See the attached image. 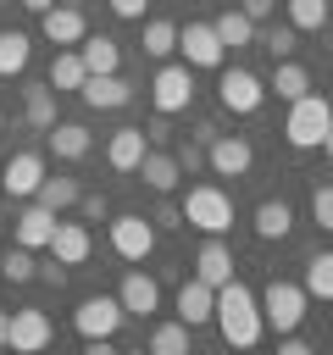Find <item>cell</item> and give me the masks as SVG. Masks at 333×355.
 I'll list each match as a JSON object with an SVG mask.
<instances>
[{
  "mask_svg": "<svg viewBox=\"0 0 333 355\" xmlns=\"http://www.w3.org/2000/svg\"><path fill=\"white\" fill-rule=\"evenodd\" d=\"M211 322L222 327V338H228L233 349L261 344V327H266V322H261V300H255L244 283H233V277L216 288V316H211Z\"/></svg>",
  "mask_w": 333,
  "mask_h": 355,
  "instance_id": "1",
  "label": "cell"
},
{
  "mask_svg": "<svg viewBox=\"0 0 333 355\" xmlns=\"http://www.w3.org/2000/svg\"><path fill=\"white\" fill-rule=\"evenodd\" d=\"M178 211H183V222L200 227V233H228V227H233V200H228L216 183H194Z\"/></svg>",
  "mask_w": 333,
  "mask_h": 355,
  "instance_id": "2",
  "label": "cell"
},
{
  "mask_svg": "<svg viewBox=\"0 0 333 355\" xmlns=\"http://www.w3.org/2000/svg\"><path fill=\"white\" fill-rule=\"evenodd\" d=\"M327 122H333V105H327L322 94H300V100H289V122H283V133H289L294 150H311V144H322Z\"/></svg>",
  "mask_w": 333,
  "mask_h": 355,
  "instance_id": "3",
  "label": "cell"
},
{
  "mask_svg": "<svg viewBox=\"0 0 333 355\" xmlns=\"http://www.w3.org/2000/svg\"><path fill=\"white\" fill-rule=\"evenodd\" d=\"M261 322H266L272 333H294V327L305 322V288H300V283L272 277V283H266V294H261Z\"/></svg>",
  "mask_w": 333,
  "mask_h": 355,
  "instance_id": "4",
  "label": "cell"
},
{
  "mask_svg": "<svg viewBox=\"0 0 333 355\" xmlns=\"http://www.w3.org/2000/svg\"><path fill=\"white\" fill-rule=\"evenodd\" d=\"M150 100H155L161 116L189 111V100H194V67H189V61H166V67L155 72V83H150Z\"/></svg>",
  "mask_w": 333,
  "mask_h": 355,
  "instance_id": "5",
  "label": "cell"
},
{
  "mask_svg": "<svg viewBox=\"0 0 333 355\" xmlns=\"http://www.w3.org/2000/svg\"><path fill=\"white\" fill-rule=\"evenodd\" d=\"M216 100H222V111H233V116H255L261 100H266V83H261L250 67H228V72L216 78Z\"/></svg>",
  "mask_w": 333,
  "mask_h": 355,
  "instance_id": "6",
  "label": "cell"
},
{
  "mask_svg": "<svg viewBox=\"0 0 333 355\" xmlns=\"http://www.w3.org/2000/svg\"><path fill=\"white\" fill-rule=\"evenodd\" d=\"M122 300L117 294H89L78 311H72V327H78V338H117V327H122Z\"/></svg>",
  "mask_w": 333,
  "mask_h": 355,
  "instance_id": "7",
  "label": "cell"
},
{
  "mask_svg": "<svg viewBox=\"0 0 333 355\" xmlns=\"http://www.w3.org/2000/svg\"><path fill=\"white\" fill-rule=\"evenodd\" d=\"M205 161H211L216 178H244V172L255 166V150H250V139H239V133H216V139L205 144Z\"/></svg>",
  "mask_w": 333,
  "mask_h": 355,
  "instance_id": "8",
  "label": "cell"
},
{
  "mask_svg": "<svg viewBox=\"0 0 333 355\" xmlns=\"http://www.w3.org/2000/svg\"><path fill=\"white\" fill-rule=\"evenodd\" d=\"M111 250H117L122 261H144V255L155 250V227H150L139 211H122V216L111 222Z\"/></svg>",
  "mask_w": 333,
  "mask_h": 355,
  "instance_id": "9",
  "label": "cell"
},
{
  "mask_svg": "<svg viewBox=\"0 0 333 355\" xmlns=\"http://www.w3.org/2000/svg\"><path fill=\"white\" fill-rule=\"evenodd\" d=\"M178 50H183L189 67H222V55H228L211 22H189V28H178Z\"/></svg>",
  "mask_w": 333,
  "mask_h": 355,
  "instance_id": "10",
  "label": "cell"
},
{
  "mask_svg": "<svg viewBox=\"0 0 333 355\" xmlns=\"http://www.w3.org/2000/svg\"><path fill=\"white\" fill-rule=\"evenodd\" d=\"M50 338H56V327H50V316H44V311H33V305L11 311V344H6V349L33 355V349H50Z\"/></svg>",
  "mask_w": 333,
  "mask_h": 355,
  "instance_id": "11",
  "label": "cell"
},
{
  "mask_svg": "<svg viewBox=\"0 0 333 355\" xmlns=\"http://www.w3.org/2000/svg\"><path fill=\"white\" fill-rule=\"evenodd\" d=\"M78 94H83V105H89V111H122V105L133 100V89H128L117 72H89Z\"/></svg>",
  "mask_w": 333,
  "mask_h": 355,
  "instance_id": "12",
  "label": "cell"
},
{
  "mask_svg": "<svg viewBox=\"0 0 333 355\" xmlns=\"http://www.w3.org/2000/svg\"><path fill=\"white\" fill-rule=\"evenodd\" d=\"M61 266H83L89 261V250H94V239H89V227L83 222H61L56 216V233H50V244H44Z\"/></svg>",
  "mask_w": 333,
  "mask_h": 355,
  "instance_id": "13",
  "label": "cell"
},
{
  "mask_svg": "<svg viewBox=\"0 0 333 355\" xmlns=\"http://www.w3.org/2000/svg\"><path fill=\"white\" fill-rule=\"evenodd\" d=\"M216 316V288L205 283V277H189L183 288H178V322L183 327H205Z\"/></svg>",
  "mask_w": 333,
  "mask_h": 355,
  "instance_id": "14",
  "label": "cell"
},
{
  "mask_svg": "<svg viewBox=\"0 0 333 355\" xmlns=\"http://www.w3.org/2000/svg\"><path fill=\"white\" fill-rule=\"evenodd\" d=\"M194 277H205L211 288H222V283L233 277V250L222 244V233H205V244H200V255H194Z\"/></svg>",
  "mask_w": 333,
  "mask_h": 355,
  "instance_id": "15",
  "label": "cell"
},
{
  "mask_svg": "<svg viewBox=\"0 0 333 355\" xmlns=\"http://www.w3.org/2000/svg\"><path fill=\"white\" fill-rule=\"evenodd\" d=\"M117 300H122L128 316H155V311H161V288H155V277H144V272H128L122 288H117Z\"/></svg>",
  "mask_w": 333,
  "mask_h": 355,
  "instance_id": "16",
  "label": "cell"
},
{
  "mask_svg": "<svg viewBox=\"0 0 333 355\" xmlns=\"http://www.w3.org/2000/svg\"><path fill=\"white\" fill-rule=\"evenodd\" d=\"M144 150H150L144 128H117V133H111V144H105V161H111L117 172H139Z\"/></svg>",
  "mask_w": 333,
  "mask_h": 355,
  "instance_id": "17",
  "label": "cell"
},
{
  "mask_svg": "<svg viewBox=\"0 0 333 355\" xmlns=\"http://www.w3.org/2000/svg\"><path fill=\"white\" fill-rule=\"evenodd\" d=\"M39 178H44V155H33V150H22V155H11L6 161V172H0V183H6V194H33L39 189Z\"/></svg>",
  "mask_w": 333,
  "mask_h": 355,
  "instance_id": "18",
  "label": "cell"
},
{
  "mask_svg": "<svg viewBox=\"0 0 333 355\" xmlns=\"http://www.w3.org/2000/svg\"><path fill=\"white\" fill-rule=\"evenodd\" d=\"M39 28H44V39L50 44H78L89 28H83V11H72V6H50V11H39Z\"/></svg>",
  "mask_w": 333,
  "mask_h": 355,
  "instance_id": "19",
  "label": "cell"
},
{
  "mask_svg": "<svg viewBox=\"0 0 333 355\" xmlns=\"http://www.w3.org/2000/svg\"><path fill=\"white\" fill-rule=\"evenodd\" d=\"M50 233H56V211H50V205H28V211L17 216V244H22V250H44Z\"/></svg>",
  "mask_w": 333,
  "mask_h": 355,
  "instance_id": "20",
  "label": "cell"
},
{
  "mask_svg": "<svg viewBox=\"0 0 333 355\" xmlns=\"http://www.w3.org/2000/svg\"><path fill=\"white\" fill-rule=\"evenodd\" d=\"M139 172H144V183H150L155 194H172V189H178V178H183V166H178V155H166V150H144V161H139Z\"/></svg>",
  "mask_w": 333,
  "mask_h": 355,
  "instance_id": "21",
  "label": "cell"
},
{
  "mask_svg": "<svg viewBox=\"0 0 333 355\" xmlns=\"http://www.w3.org/2000/svg\"><path fill=\"white\" fill-rule=\"evenodd\" d=\"M78 55H83L89 72H117V67H122V44L105 39V33H94V39L83 33V39H78Z\"/></svg>",
  "mask_w": 333,
  "mask_h": 355,
  "instance_id": "22",
  "label": "cell"
},
{
  "mask_svg": "<svg viewBox=\"0 0 333 355\" xmlns=\"http://www.w3.org/2000/svg\"><path fill=\"white\" fill-rule=\"evenodd\" d=\"M44 133H50L56 161H83V155H89V128H78V122H50Z\"/></svg>",
  "mask_w": 333,
  "mask_h": 355,
  "instance_id": "23",
  "label": "cell"
},
{
  "mask_svg": "<svg viewBox=\"0 0 333 355\" xmlns=\"http://www.w3.org/2000/svg\"><path fill=\"white\" fill-rule=\"evenodd\" d=\"M83 78H89V67H83V55L78 50H56V61H50V72H44V83L61 94V89H83Z\"/></svg>",
  "mask_w": 333,
  "mask_h": 355,
  "instance_id": "24",
  "label": "cell"
},
{
  "mask_svg": "<svg viewBox=\"0 0 333 355\" xmlns=\"http://www.w3.org/2000/svg\"><path fill=\"white\" fill-rule=\"evenodd\" d=\"M289 227H294L289 200H261V205H255V233H261V239H289Z\"/></svg>",
  "mask_w": 333,
  "mask_h": 355,
  "instance_id": "25",
  "label": "cell"
},
{
  "mask_svg": "<svg viewBox=\"0 0 333 355\" xmlns=\"http://www.w3.org/2000/svg\"><path fill=\"white\" fill-rule=\"evenodd\" d=\"M305 300H333V250H316L305 261Z\"/></svg>",
  "mask_w": 333,
  "mask_h": 355,
  "instance_id": "26",
  "label": "cell"
},
{
  "mask_svg": "<svg viewBox=\"0 0 333 355\" xmlns=\"http://www.w3.org/2000/svg\"><path fill=\"white\" fill-rule=\"evenodd\" d=\"M272 89H278V100H300V94H311V72L283 55V61L272 67Z\"/></svg>",
  "mask_w": 333,
  "mask_h": 355,
  "instance_id": "27",
  "label": "cell"
},
{
  "mask_svg": "<svg viewBox=\"0 0 333 355\" xmlns=\"http://www.w3.org/2000/svg\"><path fill=\"white\" fill-rule=\"evenodd\" d=\"M211 28H216V39H222V50H244V44L255 39V22H250L244 11H222V17L211 22Z\"/></svg>",
  "mask_w": 333,
  "mask_h": 355,
  "instance_id": "28",
  "label": "cell"
},
{
  "mask_svg": "<svg viewBox=\"0 0 333 355\" xmlns=\"http://www.w3.org/2000/svg\"><path fill=\"white\" fill-rule=\"evenodd\" d=\"M294 33H322L327 28V0H283Z\"/></svg>",
  "mask_w": 333,
  "mask_h": 355,
  "instance_id": "29",
  "label": "cell"
},
{
  "mask_svg": "<svg viewBox=\"0 0 333 355\" xmlns=\"http://www.w3.org/2000/svg\"><path fill=\"white\" fill-rule=\"evenodd\" d=\"M78 183L72 178H39V189H33V200L39 205H50V211H67V205H78Z\"/></svg>",
  "mask_w": 333,
  "mask_h": 355,
  "instance_id": "30",
  "label": "cell"
},
{
  "mask_svg": "<svg viewBox=\"0 0 333 355\" xmlns=\"http://www.w3.org/2000/svg\"><path fill=\"white\" fill-rule=\"evenodd\" d=\"M22 67H28V33L6 28V33H0V78H17Z\"/></svg>",
  "mask_w": 333,
  "mask_h": 355,
  "instance_id": "31",
  "label": "cell"
},
{
  "mask_svg": "<svg viewBox=\"0 0 333 355\" xmlns=\"http://www.w3.org/2000/svg\"><path fill=\"white\" fill-rule=\"evenodd\" d=\"M172 50H178V28H172V22H161V17H155V22H144V55L166 61Z\"/></svg>",
  "mask_w": 333,
  "mask_h": 355,
  "instance_id": "32",
  "label": "cell"
},
{
  "mask_svg": "<svg viewBox=\"0 0 333 355\" xmlns=\"http://www.w3.org/2000/svg\"><path fill=\"white\" fill-rule=\"evenodd\" d=\"M150 349H155V355H183V349H189V327H183V322H161V327L150 333Z\"/></svg>",
  "mask_w": 333,
  "mask_h": 355,
  "instance_id": "33",
  "label": "cell"
},
{
  "mask_svg": "<svg viewBox=\"0 0 333 355\" xmlns=\"http://www.w3.org/2000/svg\"><path fill=\"white\" fill-rule=\"evenodd\" d=\"M22 111H28L33 128H50V122H56V89H50V83H44V89H28V105H22Z\"/></svg>",
  "mask_w": 333,
  "mask_h": 355,
  "instance_id": "34",
  "label": "cell"
},
{
  "mask_svg": "<svg viewBox=\"0 0 333 355\" xmlns=\"http://www.w3.org/2000/svg\"><path fill=\"white\" fill-rule=\"evenodd\" d=\"M0 272H6V283H33V277H39V266H33V250H22V244H17V250L0 261Z\"/></svg>",
  "mask_w": 333,
  "mask_h": 355,
  "instance_id": "35",
  "label": "cell"
},
{
  "mask_svg": "<svg viewBox=\"0 0 333 355\" xmlns=\"http://www.w3.org/2000/svg\"><path fill=\"white\" fill-rule=\"evenodd\" d=\"M311 216H316L322 233H333V183H316L311 189Z\"/></svg>",
  "mask_w": 333,
  "mask_h": 355,
  "instance_id": "36",
  "label": "cell"
},
{
  "mask_svg": "<svg viewBox=\"0 0 333 355\" xmlns=\"http://www.w3.org/2000/svg\"><path fill=\"white\" fill-rule=\"evenodd\" d=\"M294 44H300V33H294V28H272V33H266V50H272V61L294 55Z\"/></svg>",
  "mask_w": 333,
  "mask_h": 355,
  "instance_id": "37",
  "label": "cell"
},
{
  "mask_svg": "<svg viewBox=\"0 0 333 355\" xmlns=\"http://www.w3.org/2000/svg\"><path fill=\"white\" fill-rule=\"evenodd\" d=\"M172 155H178V166H183V172H200V166H205V144H200V139H183Z\"/></svg>",
  "mask_w": 333,
  "mask_h": 355,
  "instance_id": "38",
  "label": "cell"
},
{
  "mask_svg": "<svg viewBox=\"0 0 333 355\" xmlns=\"http://www.w3.org/2000/svg\"><path fill=\"white\" fill-rule=\"evenodd\" d=\"M278 355H311L305 338H300V327H294V333H278Z\"/></svg>",
  "mask_w": 333,
  "mask_h": 355,
  "instance_id": "39",
  "label": "cell"
},
{
  "mask_svg": "<svg viewBox=\"0 0 333 355\" xmlns=\"http://www.w3.org/2000/svg\"><path fill=\"white\" fill-rule=\"evenodd\" d=\"M78 205H83V216H89V222H100V216H105V194H78Z\"/></svg>",
  "mask_w": 333,
  "mask_h": 355,
  "instance_id": "40",
  "label": "cell"
},
{
  "mask_svg": "<svg viewBox=\"0 0 333 355\" xmlns=\"http://www.w3.org/2000/svg\"><path fill=\"white\" fill-rule=\"evenodd\" d=\"M239 11H244V17H250V22H266V17H272V0H244V6H239Z\"/></svg>",
  "mask_w": 333,
  "mask_h": 355,
  "instance_id": "41",
  "label": "cell"
},
{
  "mask_svg": "<svg viewBox=\"0 0 333 355\" xmlns=\"http://www.w3.org/2000/svg\"><path fill=\"white\" fill-rule=\"evenodd\" d=\"M117 17H144V0H111Z\"/></svg>",
  "mask_w": 333,
  "mask_h": 355,
  "instance_id": "42",
  "label": "cell"
},
{
  "mask_svg": "<svg viewBox=\"0 0 333 355\" xmlns=\"http://www.w3.org/2000/svg\"><path fill=\"white\" fill-rule=\"evenodd\" d=\"M6 344H11V316L0 311V349H6Z\"/></svg>",
  "mask_w": 333,
  "mask_h": 355,
  "instance_id": "43",
  "label": "cell"
},
{
  "mask_svg": "<svg viewBox=\"0 0 333 355\" xmlns=\"http://www.w3.org/2000/svg\"><path fill=\"white\" fill-rule=\"evenodd\" d=\"M22 6H28V11H50L56 0H22Z\"/></svg>",
  "mask_w": 333,
  "mask_h": 355,
  "instance_id": "44",
  "label": "cell"
},
{
  "mask_svg": "<svg viewBox=\"0 0 333 355\" xmlns=\"http://www.w3.org/2000/svg\"><path fill=\"white\" fill-rule=\"evenodd\" d=\"M322 150H327V161H333V122H327V133H322Z\"/></svg>",
  "mask_w": 333,
  "mask_h": 355,
  "instance_id": "45",
  "label": "cell"
},
{
  "mask_svg": "<svg viewBox=\"0 0 333 355\" xmlns=\"http://www.w3.org/2000/svg\"><path fill=\"white\" fill-rule=\"evenodd\" d=\"M0 133H6V122H0Z\"/></svg>",
  "mask_w": 333,
  "mask_h": 355,
  "instance_id": "46",
  "label": "cell"
}]
</instances>
